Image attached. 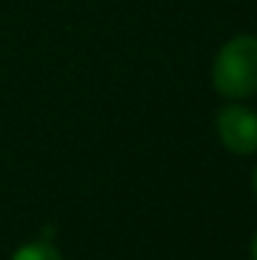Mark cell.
Segmentation results:
<instances>
[{
    "label": "cell",
    "instance_id": "5b68a950",
    "mask_svg": "<svg viewBox=\"0 0 257 260\" xmlns=\"http://www.w3.org/2000/svg\"><path fill=\"white\" fill-rule=\"evenodd\" d=\"M255 189H257V170H255Z\"/></svg>",
    "mask_w": 257,
    "mask_h": 260
},
{
    "label": "cell",
    "instance_id": "277c9868",
    "mask_svg": "<svg viewBox=\"0 0 257 260\" xmlns=\"http://www.w3.org/2000/svg\"><path fill=\"white\" fill-rule=\"evenodd\" d=\"M252 260H257V235H255V240H252Z\"/></svg>",
    "mask_w": 257,
    "mask_h": 260
},
{
    "label": "cell",
    "instance_id": "6da1fadb",
    "mask_svg": "<svg viewBox=\"0 0 257 260\" xmlns=\"http://www.w3.org/2000/svg\"><path fill=\"white\" fill-rule=\"evenodd\" d=\"M214 88L227 99H245L257 91V38L237 36L222 46L214 61Z\"/></svg>",
    "mask_w": 257,
    "mask_h": 260
},
{
    "label": "cell",
    "instance_id": "7a4b0ae2",
    "mask_svg": "<svg viewBox=\"0 0 257 260\" xmlns=\"http://www.w3.org/2000/svg\"><path fill=\"white\" fill-rule=\"evenodd\" d=\"M222 144L235 154H252L257 149V114L245 106H227L217 119Z\"/></svg>",
    "mask_w": 257,
    "mask_h": 260
},
{
    "label": "cell",
    "instance_id": "3957f363",
    "mask_svg": "<svg viewBox=\"0 0 257 260\" xmlns=\"http://www.w3.org/2000/svg\"><path fill=\"white\" fill-rule=\"evenodd\" d=\"M13 260H61V253L46 243H33V245L20 248Z\"/></svg>",
    "mask_w": 257,
    "mask_h": 260
}]
</instances>
